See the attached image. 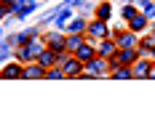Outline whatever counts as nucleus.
<instances>
[{
  "label": "nucleus",
  "instance_id": "nucleus-17",
  "mask_svg": "<svg viewBox=\"0 0 155 133\" xmlns=\"http://www.w3.org/2000/svg\"><path fill=\"white\" fill-rule=\"evenodd\" d=\"M21 72H24L21 64H5L3 67V77H21Z\"/></svg>",
  "mask_w": 155,
  "mask_h": 133
},
{
  "label": "nucleus",
  "instance_id": "nucleus-14",
  "mask_svg": "<svg viewBox=\"0 0 155 133\" xmlns=\"http://www.w3.org/2000/svg\"><path fill=\"white\" fill-rule=\"evenodd\" d=\"M83 43H86L83 32H70V35H67V51H78Z\"/></svg>",
  "mask_w": 155,
  "mask_h": 133
},
{
  "label": "nucleus",
  "instance_id": "nucleus-24",
  "mask_svg": "<svg viewBox=\"0 0 155 133\" xmlns=\"http://www.w3.org/2000/svg\"><path fill=\"white\" fill-rule=\"evenodd\" d=\"M134 3H137V5H139V8H147V5H150V3H153V0H134Z\"/></svg>",
  "mask_w": 155,
  "mask_h": 133
},
{
  "label": "nucleus",
  "instance_id": "nucleus-23",
  "mask_svg": "<svg viewBox=\"0 0 155 133\" xmlns=\"http://www.w3.org/2000/svg\"><path fill=\"white\" fill-rule=\"evenodd\" d=\"M144 16H147V19H155V3H150V5L144 8Z\"/></svg>",
  "mask_w": 155,
  "mask_h": 133
},
{
  "label": "nucleus",
  "instance_id": "nucleus-2",
  "mask_svg": "<svg viewBox=\"0 0 155 133\" xmlns=\"http://www.w3.org/2000/svg\"><path fill=\"white\" fill-rule=\"evenodd\" d=\"M107 64H110V59H104V56H94L91 61H86L83 77H99V74H104L107 72Z\"/></svg>",
  "mask_w": 155,
  "mask_h": 133
},
{
  "label": "nucleus",
  "instance_id": "nucleus-3",
  "mask_svg": "<svg viewBox=\"0 0 155 133\" xmlns=\"http://www.w3.org/2000/svg\"><path fill=\"white\" fill-rule=\"evenodd\" d=\"M110 37H115L118 48H137L139 40H137V32L134 30H126V32H110Z\"/></svg>",
  "mask_w": 155,
  "mask_h": 133
},
{
  "label": "nucleus",
  "instance_id": "nucleus-19",
  "mask_svg": "<svg viewBox=\"0 0 155 133\" xmlns=\"http://www.w3.org/2000/svg\"><path fill=\"white\" fill-rule=\"evenodd\" d=\"M110 16H112V5H110V3H102V5H96V19H104V21H107Z\"/></svg>",
  "mask_w": 155,
  "mask_h": 133
},
{
  "label": "nucleus",
  "instance_id": "nucleus-12",
  "mask_svg": "<svg viewBox=\"0 0 155 133\" xmlns=\"http://www.w3.org/2000/svg\"><path fill=\"white\" fill-rule=\"evenodd\" d=\"M70 19H72V5H67V3H64L62 11L56 14V19H54V21H56V27H59V30H64V27L70 24Z\"/></svg>",
  "mask_w": 155,
  "mask_h": 133
},
{
  "label": "nucleus",
  "instance_id": "nucleus-8",
  "mask_svg": "<svg viewBox=\"0 0 155 133\" xmlns=\"http://www.w3.org/2000/svg\"><path fill=\"white\" fill-rule=\"evenodd\" d=\"M72 53H75L78 59L83 61V64H86V61H91L94 56H99V53H96V48H94L91 43H88V40H86V43L80 45V48H78V51H72Z\"/></svg>",
  "mask_w": 155,
  "mask_h": 133
},
{
  "label": "nucleus",
  "instance_id": "nucleus-5",
  "mask_svg": "<svg viewBox=\"0 0 155 133\" xmlns=\"http://www.w3.org/2000/svg\"><path fill=\"white\" fill-rule=\"evenodd\" d=\"M115 51H118V43H115V37H102V43L96 45V53H99V56H104V59L115 56Z\"/></svg>",
  "mask_w": 155,
  "mask_h": 133
},
{
  "label": "nucleus",
  "instance_id": "nucleus-7",
  "mask_svg": "<svg viewBox=\"0 0 155 133\" xmlns=\"http://www.w3.org/2000/svg\"><path fill=\"white\" fill-rule=\"evenodd\" d=\"M88 35H91V37H99V40H102V37H110L107 21H104V19H96V21H91V24H88Z\"/></svg>",
  "mask_w": 155,
  "mask_h": 133
},
{
  "label": "nucleus",
  "instance_id": "nucleus-20",
  "mask_svg": "<svg viewBox=\"0 0 155 133\" xmlns=\"http://www.w3.org/2000/svg\"><path fill=\"white\" fill-rule=\"evenodd\" d=\"M46 77H51V80H62V77H67V74H64L62 67H48V69H46Z\"/></svg>",
  "mask_w": 155,
  "mask_h": 133
},
{
  "label": "nucleus",
  "instance_id": "nucleus-1",
  "mask_svg": "<svg viewBox=\"0 0 155 133\" xmlns=\"http://www.w3.org/2000/svg\"><path fill=\"white\" fill-rule=\"evenodd\" d=\"M139 59V48H118L115 51V56H110V67L112 69H118L120 64H134V61Z\"/></svg>",
  "mask_w": 155,
  "mask_h": 133
},
{
  "label": "nucleus",
  "instance_id": "nucleus-29",
  "mask_svg": "<svg viewBox=\"0 0 155 133\" xmlns=\"http://www.w3.org/2000/svg\"><path fill=\"white\" fill-rule=\"evenodd\" d=\"M153 3H155V0H153Z\"/></svg>",
  "mask_w": 155,
  "mask_h": 133
},
{
  "label": "nucleus",
  "instance_id": "nucleus-15",
  "mask_svg": "<svg viewBox=\"0 0 155 133\" xmlns=\"http://www.w3.org/2000/svg\"><path fill=\"white\" fill-rule=\"evenodd\" d=\"M70 32H88V21L80 19V16H78V19H70V24H67V35H70Z\"/></svg>",
  "mask_w": 155,
  "mask_h": 133
},
{
  "label": "nucleus",
  "instance_id": "nucleus-9",
  "mask_svg": "<svg viewBox=\"0 0 155 133\" xmlns=\"http://www.w3.org/2000/svg\"><path fill=\"white\" fill-rule=\"evenodd\" d=\"M128 30H134V32H144L147 30V16H144V11H137V14L128 19Z\"/></svg>",
  "mask_w": 155,
  "mask_h": 133
},
{
  "label": "nucleus",
  "instance_id": "nucleus-11",
  "mask_svg": "<svg viewBox=\"0 0 155 133\" xmlns=\"http://www.w3.org/2000/svg\"><path fill=\"white\" fill-rule=\"evenodd\" d=\"M21 77L27 80V77H46V67L38 61V64H24V72H21Z\"/></svg>",
  "mask_w": 155,
  "mask_h": 133
},
{
  "label": "nucleus",
  "instance_id": "nucleus-25",
  "mask_svg": "<svg viewBox=\"0 0 155 133\" xmlns=\"http://www.w3.org/2000/svg\"><path fill=\"white\" fill-rule=\"evenodd\" d=\"M147 77H153V80H155V61H153V67H150V74H147Z\"/></svg>",
  "mask_w": 155,
  "mask_h": 133
},
{
  "label": "nucleus",
  "instance_id": "nucleus-18",
  "mask_svg": "<svg viewBox=\"0 0 155 133\" xmlns=\"http://www.w3.org/2000/svg\"><path fill=\"white\" fill-rule=\"evenodd\" d=\"M112 77H120V80H128V77H134V69H131L128 64H120L118 69H112Z\"/></svg>",
  "mask_w": 155,
  "mask_h": 133
},
{
  "label": "nucleus",
  "instance_id": "nucleus-27",
  "mask_svg": "<svg viewBox=\"0 0 155 133\" xmlns=\"http://www.w3.org/2000/svg\"><path fill=\"white\" fill-rule=\"evenodd\" d=\"M0 37H3V27H0Z\"/></svg>",
  "mask_w": 155,
  "mask_h": 133
},
{
  "label": "nucleus",
  "instance_id": "nucleus-28",
  "mask_svg": "<svg viewBox=\"0 0 155 133\" xmlns=\"http://www.w3.org/2000/svg\"><path fill=\"white\" fill-rule=\"evenodd\" d=\"M153 59H155V48H153Z\"/></svg>",
  "mask_w": 155,
  "mask_h": 133
},
{
  "label": "nucleus",
  "instance_id": "nucleus-4",
  "mask_svg": "<svg viewBox=\"0 0 155 133\" xmlns=\"http://www.w3.org/2000/svg\"><path fill=\"white\" fill-rule=\"evenodd\" d=\"M83 67H86V64L78 59L75 53H72V56H67V59L62 61V69H64L67 77H78V74H83Z\"/></svg>",
  "mask_w": 155,
  "mask_h": 133
},
{
  "label": "nucleus",
  "instance_id": "nucleus-13",
  "mask_svg": "<svg viewBox=\"0 0 155 133\" xmlns=\"http://www.w3.org/2000/svg\"><path fill=\"white\" fill-rule=\"evenodd\" d=\"M38 61L48 69V67H54L59 59H56V51H54V48H46V51H40V53H38Z\"/></svg>",
  "mask_w": 155,
  "mask_h": 133
},
{
  "label": "nucleus",
  "instance_id": "nucleus-22",
  "mask_svg": "<svg viewBox=\"0 0 155 133\" xmlns=\"http://www.w3.org/2000/svg\"><path fill=\"white\" fill-rule=\"evenodd\" d=\"M8 56H11V43L5 40V43H0V61H5Z\"/></svg>",
  "mask_w": 155,
  "mask_h": 133
},
{
  "label": "nucleus",
  "instance_id": "nucleus-10",
  "mask_svg": "<svg viewBox=\"0 0 155 133\" xmlns=\"http://www.w3.org/2000/svg\"><path fill=\"white\" fill-rule=\"evenodd\" d=\"M150 67H153V61H150V59H137L134 64H131L134 77H147V74H150Z\"/></svg>",
  "mask_w": 155,
  "mask_h": 133
},
{
  "label": "nucleus",
  "instance_id": "nucleus-6",
  "mask_svg": "<svg viewBox=\"0 0 155 133\" xmlns=\"http://www.w3.org/2000/svg\"><path fill=\"white\" fill-rule=\"evenodd\" d=\"M46 43H48V48H54L56 53H64V51H67V37L59 35V32H48Z\"/></svg>",
  "mask_w": 155,
  "mask_h": 133
},
{
  "label": "nucleus",
  "instance_id": "nucleus-16",
  "mask_svg": "<svg viewBox=\"0 0 155 133\" xmlns=\"http://www.w3.org/2000/svg\"><path fill=\"white\" fill-rule=\"evenodd\" d=\"M137 48H139V53H147V56H153V48H155V35H150V37H142Z\"/></svg>",
  "mask_w": 155,
  "mask_h": 133
},
{
  "label": "nucleus",
  "instance_id": "nucleus-21",
  "mask_svg": "<svg viewBox=\"0 0 155 133\" xmlns=\"http://www.w3.org/2000/svg\"><path fill=\"white\" fill-rule=\"evenodd\" d=\"M137 8H139V5H137V3H126V5H123V11H120V14H123L126 19H131V16L137 14Z\"/></svg>",
  "mask_w": 155,
  "mask_h": 133
},
{
  "label": "nucleus",
  "instance_id": "nucleus-26",
  "mask_svg": "<svg viewBox=\"0 0 155 133\" xmlns=\"http://www.w3.org/2000/svg\"><path fill=\"white\" fill-rule=\"evenodd\" d=\"M0 3H14V0H0Z\"/></svg>",
  "mask_w": 155,
  "mask_h": 133
}]
</instances>
